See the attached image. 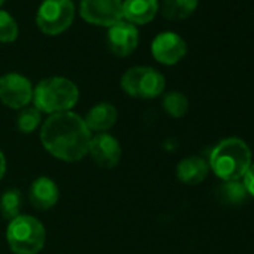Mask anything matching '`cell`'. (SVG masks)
<instances>
[{
  "label": "cell",
  "mask_w": 254,
  "mask_h": 254,
  "mask_svg": "<svg viewBox=\"0 0 254 254\" xmlns=\"http://www.w3.org/2000/svg\"><path fill=\"white\" fill-rule=\"evenodd\" d=\"M91 132L78 114L67 111L50 115L41 129L44 148L56 159L67 163L79 162L88 154Z\"/></svg>",
  "instance_id": "6da1fadb"
},
{
  "label": "cell",
  "mask_w": 254,
  "mask_h": 254,
  "mask_svg": "<svg viewBox=\"0 0 254 254\" xmlns=\"http://www.w3.org/2000/svg\"><path fill=\"white\" fill-rule=\"evenodd\" d=\"M209 169L223 181H239L251 165V150L239 138L220 141L209 154Z\"/></svg>",
  "instance_id": "7a4b0ae2"
},
{
  "label": "cell",
  "mask_w": 254,
  "mask_h": 254,
  "mask_svg": "<svg viewBox=\"0 0 254 254\" xmlns=\"http://www.w3.org/2000/svg\"><path fill=\"white\" fill-rule=\"evenodd\" d=\"M79 99L76 84L63 76L44 78L33 88L35 108L45 114H60L70 111Z\"/></svg>",
  "instance_id": "3957f363"
},
{
  "label": "cell",
  "mask_w": 254,
  "mask_h": 254,
  "mask_svg": "<svg viewBox=\"0 0 254 254\" xmlns=\"http://www.w3.org/2000/svg\"><path fill=\"white\" fill-rule=\"evenodd\" d=\"M6 241L14 254H39L45 247L47 230L38 218L21 214L9 221Z\"/></svg>",
  "instance_id": "277c9868"
},
{
  "label": "cell",
  "mask_w": 254,
  "mask_h": 254,
  "mask_svg": "<svg viewBox=\"0 0 254 254\" xmlns=\"http://www.w3.org/2000/svg\"><path fill=\"white\" fill-rule=\"evenodd\" d=\"M121 88L126 94L136 99H154L165 91V76L148 66H135L121 76Z\"/></svg>",
  "instance_id": "5b68a950"
},
{
  "label": "cell",
  "mask_w": 254,
  "mask_h": 254,
  "mask_svg": "<svg viewBox=\"0 0 254 254\" xmlns=\"http://www.w3.org/2000/svg\"><path fill=\"white\" fill-rule=\"evenodd\" d=\"M75 20L73 0H44L36 12L39 30L48 36L64 33Z\"/></svg>",
  "instance_id": "8992f818"
},
{
  "label": "cell",
  "mask_w": 254,
  "mask_h": 254,
  "mask_svg": "<svg viewBox=\"0 0 254 254\" xmlns=\"http://www.w3.org/2000/svg\"><path fill=\"white\" fill-rule=\"evenodd\" d=\"M33 100V85L21 73L11 72L0 76V102L11 109H23Z\"/></svg>",
  "instance_id": "52a82bcc"
},
{
  "label": "cell",
  "mask_w": 254,
  "mask_h": 254,
  "mask_svg": "<svg viewBox=\"0 0 254 254\" xmlns=\"http://www.w3.org/2000/svg\"><path fill=\"white\" fill-rule=\"evenodd\" d=\"M79 14L87 23L109 29L123 20V0H81Z\"/></svg>",
  "instance_id": "ba28073f"
},
{
  "label": "cell",
  "mask_w": 254,
  "mask_h": 254,
  "mask_svg": "<svg viewBox=\"0 0 254 254\" xmlns=\"http://www.w3.org/2000/svg\"><path fill=\"white\" fill-rule=\"evenodd\" d=\"M151 54L162 64L174 66L187 54L186 41L174 32H162L151 42Z\"/></svg>",
  "instance_id": "9c48e42d"
},
{
  "label": "cell",
  "mask_w": 254,
  "mask_h": 254,
  "mask_svg": "<svg viewBox=\"0 0 254 254\" xmlns=\"http://www.w3.org/2000/svg\"><path fill=\"white\" fill-rule=\"evenodd\" d=\"M106 42L112 54L117 57H127L139 45V30L135 24L121 20L109 27Z\"/></svg>",
  "instance_id": "30bf717a"
},
{
  "label": "cell",
  "mask_w": 254,
  "mask_h": 254,
  "mask_svg": "<svg viewBox=\"0 0 254 254\" xmlns=\"http://www.w3.org/2000/svg\"><path fill=\"white\" fill-rule=\"evenodd\" d=\"M88 154L91 156L93 162L97 166L103 169H112L120 163L123 151H121L120 142L112 135L96 133V135H91Z\"/></svg>",
  "instance_id": "8fae6325"
},
{
  "label": "cell",
  "mask_w": 254,
  "mask_h": 254,
  "mask_svg": "<svg viewBox=\"0 0 254 254\" xmlns=\"http://www.w3.org/2000/svg\"><path fill=\"white\" fill-rule=\"evenodd\" d=\"M159 11V0H123V20L136 27L151 23Z\"/></svg>",
  "instance_id": "7c38bea8"
},
{
  "label": "cell",
  "mask_w": 254,
  "mask_h": 254,
  "mask_svg": "<svg viewBox=\"0 0 254 254\" xmlns=\"http://www.w3.org/2000/svg\"><path fill=\"white\" fill-rule=\"evenodd\" d=\"M60 197V191L57 184L48 178V177H39L36 178L29 190V199L33 208L39 211H47L53 208Z\"/></svg>",
  "instance_id": "4fadbf2b"
},
{
  "label": "cell",
  "mask_w": 254,
  "mask_h": 254,
  "mask_svg": "<svg viewBox=\"0 0 254 254\" xmlns=\"http://www.w3.org/2000/svg\"><path fill=\"white\" fill-rule=\"evenodd\" d=\"M117 118H118L117 108L112 103L102 102V103L94 105L88 111L84 121H85L90 132L105 133L117 123Z\"/></svg>",
  "instance_id": "5bb4252c"
},
{
  "label": "cell",
  "mask_w": 254,
  "mask_h": 254,
  "mask_svg": "<svg viewBox=\"0 0 254 254\" xmlns=\"http://www.w3.org/2000/svg\"><path fill=\"white\" fill-rule=\"evenodd\" d=\"M209 172V165L205 159L197 156H190L183 159L177 166V177L183 184L197 186L200 184Z\"/></svg>",
  "instance_id": "9a60e30c"
},
{
  "label": "cell",
  "mask_w": 254,
  "mask_h": 254,
  "mask_svg": "<svg viewBox=\"0 0 254 254\" xmlns=\"http://www.w3.org/2000/svg\"><path fill=\"white\" fill-rule=\"evenodd\" d=\"M199 0H162L160 11L165 18L172 21H181L194 14Z\"/></svg>",
  "instance_id": "2e32d148"
},
{
  "label": "cell",
  "mask_w": 254,
  "mask_h": 254,
  "mask_svg": "<svg viewBox=\"0 0 254 254\" xmlns=\"http://www.w3.org/2000/svg\"><path fill=\"white\" fill-rule=\"evenodd\" d=\"M247 189L241 181H223L217 189L218 202L229 206L241 205L247 199Z\"/></svg>",
  "instance_id": "e0dca14e"
},
{
  "label": "cell",
  "mask_w": 254,
  "mask_h": 254,
  "mask_svg": "<svg viewBox=\"0 0 254 254\" xmlns=\"http://www.w3.org/2000/svg\"><path fill=\"white\" fill-rule=\"evenodd\" d=\"M21 208H23V193L18 189H9L0 197V214L8 221L21 215Z\"/></svg>",
  "instance_id": "ac0fdd59"
},
{
  "label": "cell",
  "mask_w": 254,
  "mask_h": 254,
  "mask_svg": "<svg viewBox=\"0 0 254 254\" xmlns=\"http://www.w3.org/2000/svg\"><path fill=\"white\" fill-rule=\"evenodd\" d=\"M163 109L174 118H181L189 111V99L180 91H171L163 97Z\"/></svg>",
  "instance_id": "d6986e66"
},
{
  "label": "cell",
  "mask_w": 254,
  "mask_h": 254,
  "mask_svg": "<svg viewBox=\"0 0 254 254\" xmlns=\"http://www.w3.org/2000/svg\"><path fill=\"white\" fill-rule=\"evenodd\" d=\"M41 111H38L35 106H26L23 109H20V114L17 117V127L18 130L24 135H29V133H33L41 121H42V117H41Z\"/></svg>",
  "instance_id": "ffe728a7"
},
{
  "label": "cell",
  "mask_w": 254,
  "mask_h": 254,
  "mask_svg": "<svg viewBox=\"0 0 254 254\" xmlns=\"http://www.w3.org/2000/svg\"><path fill=\"white\" fill-rule=\"evenodd\" d=\"M18 33H20V29H18L15 18L9 12L0 9V42L2 44L15 42L18 38Z\"/></svg>",
  "instance_id": "44dd1931"
},
{
  "label": "cell",
  "mask_w": 254,
  "mask_h": 254,
  "mask_svg": "<svg viewBox=\"0 0 254 254\" xmlns=\"http://www.w3.org/2000/svg\"><path fill=\"white\" fill-rule=\"evenodd\" d=\"M242 180H244L242 184L245 186L247 193H248L250 196L254 197V163L250 165V168L247 169V172H245V175L242 177Z\"/></svg>",
  "instance_id": "7402d4cb"
},
{
  "label": "cell",
  "mask_w": 254,
  "mask_h": 254,
  "mask_svg": "<svg viewBox=\"0 0 254 254\" xmlns=\"http://www.w3.org/2000/svg\"><path fill=\"white\" fill-rule=\"evenodd\" d=\"M5 172H6V157L2 153V150H0V180L5 177Z\"/></svg>",
  "instance_id": "603a6c76"
},
{
  "label": "cell",
  "mask_w": 254,
  "mask_h": 254,
  "mask_svg": "<svg viewBox=\"0 0 254 254\" xmlns=\"http://www.w3.org/2000/svg\"><path fill=\"white\" fill-rule=\"evenodd\" d=\"M5 2H6V0H0V8H2V6L5 5Z\"/></svg>",
  "instance_id": "cb8c5ba5"
}]
</instances>
